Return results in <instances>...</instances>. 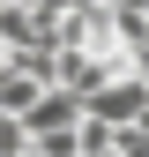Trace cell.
<instances>
[{
    "label": "cell",
    "instance_id": "6da1fadb",
    "mask_svg": "<svg viewBox=\"0 0 149 157\" xmlns=\"http://www.w3.org/2000/svg\"><path fill=\"white\" fill-rule=\"evenodd\" d=\"M142 105H149V82H142L134 67L104 75V82L82 97V112H89V120H104V127H127V120H142Z\"/></svg>",
    "mask_w": 149,
    "mask_h": 157
},
{
    "label": "cell",
    "instance_id": "7a4b0ae2",
    "mask_svg": "<svg viewBox=\"0 0 149 157\" xmlns=\"http://www.w3.org/2000/svg\"><path fill=\"white\" fill-rule=\"evenodd\" d=\"M37 90H45V82H37V75H30V67H15V60H8V67H0V112H15V120H23V112H30V97H37Z\"/></svg>",
    "mask_w": 149,
    "mask_h": 157
},
{
    "label": "cell",
    "instance_id": "3957f363",
    "mask_svg": "<svg viewBox=\"0 0 149 157\" xmlns=\"http://www.w3.org/2000/svg\"><path fill=\"white\" fill-rule=\"evenodd\" d=\"M0 8H8V0H0Z\"/></svg>",
    "mask_w": 149,
    "mask_h": 157
}]
</instances>
